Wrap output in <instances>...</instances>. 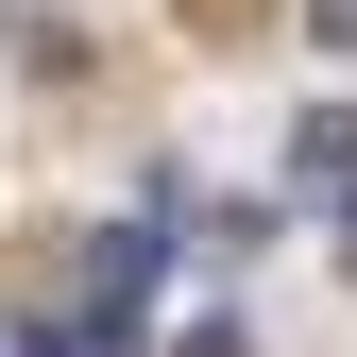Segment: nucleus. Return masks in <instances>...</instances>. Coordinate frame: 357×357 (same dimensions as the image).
I'll return each mask as SVG.
<instances>
[{"label":"nucleus","mask_w":357,"mask_h":357,"mask_svg":"<svg viewBox=\"0 0 357 357\" xmlns=\"http://www.w3.org/2000/svg\"><path fill=\"white\" fill-rule=\"evenodd\" d=\"M289 204H340V221H357V102H306V137H289Z\"/></svg>","instance_id":"f257e3e1"}]
</instances>
